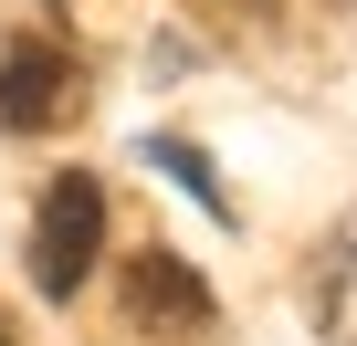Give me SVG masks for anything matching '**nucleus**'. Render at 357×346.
I'll list each match as a JSON object with an SVG mask.
<instances>
[{
  "instance_id": "nucleus-4",
  "label": "nucleus",
  "mask_w": 357,
  "mask_h": 346,
  "mask_svg": "<svg viewBox=\"0 0 357 346\" xmlns=\"http://www.w3.org/2000/svg\"><path fill=\"white\" fill-rule=\"evenodd\" d=\"M0 346H22V336H11V315H0Z\"/></svg>"
},
{
  "instance_id": "nucleus-3",
  "label": "nucleus",
  "mask_w": 357,
  "mask_h": 346,
  "mask_svg": "<svg viewBox=\"0 0 357 346\" xmlns=\"http://www.w3.org/2000/svg\"><path fill=\"white\" fill-rule=\"evenodd\" d=\"M126 315H137V336H211L221 304L178 252H126Z\"/></svg>"
},
{
  "instance_id": "nucleus-1",
  "label": "nucleus",
  "mask_w": 357,
  "mask_h": 346,
  "mask_svg": "<svg viewBox=\"0 0 357 346\" xmlns=\"http://www.w3.org/2000/svg\"><path fill=\"white\" fill-rule=\"evenodd\" d=\"M95 252H105V189H95V168H63L43 189V221H32V283L63 304V294H84Z\"/></svg>"
},
{
  "instance_id": "nucleus-2",
  "label": "nucleus",
  "mask_w": 357,
  "mask_h": 346,
  "mask_svg": "<svg viewBox=\"0 0 357 346\" xmlns=\"http://www.w3.org/2000/svg\"><path fill=\"white\" fill-rule=\"evenodd\" d=\"M74 105H84V74H74L63 42H32V32H22L11 53H0V126L32 136V126H63Z\"/></svg>"
}]
</instances>
